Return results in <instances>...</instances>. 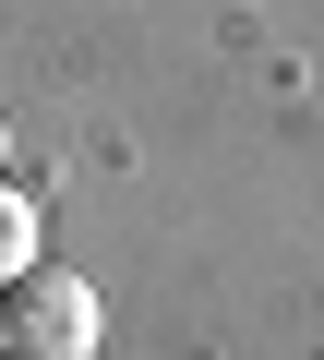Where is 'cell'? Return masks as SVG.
<instances>
[{
    "instance_id": "2",
    "label": "cell",
    "mask_w": 324,
    "mask_h": 360,
    "mask_svg": "<svg viewBox=\"0 0 324 360\" xmlns=\"http://www.w3.org/2000/svg\"><path fill=\"white\" fill-rule=\"evenodd\" d=\"M25 276H37V205L0 180V288H25Z\"/></svg>"
},
{
    "instance_id": "3",
    "label": "cell",
    "mask_w": 324,
    "mask_h": 360,
    "mask_svg": "<svg viewBox=\"0 0 324 360\" xmlns=\"http://www.w3.org/2000/svg\"><path fill=\"white\" fill-rule=\"evenodd\" d=\"M0 360H13V348H0Z\"/></svg>"
},
{
    "instance_id": "1",
    "label": "cell",
    "mask_w": 324,
    "mask_h": 360,
    "mask_svg": "<svg viewBox=\"0 0 324 360\" xmlns=\"http://www.w3.org/2000/svg\"><path fill=\"white\" fill-rule=\"evenodd\" d=\"M0 348L13 360H96V288L37 264L25 288H0Z\"/></svg>"
}]
</instances>
